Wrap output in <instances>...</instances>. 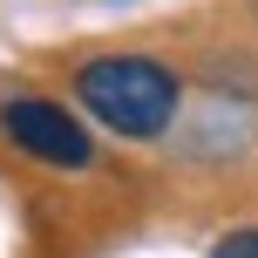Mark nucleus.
<instances>
[{"mask_svg": "<svg viewBox=\"0 0 258 258\" xmlns=\"http://www.w3.org/2000/svg\"><path fill=\"white\" fill-rule=\"evenodd\" d=\"M75 102L89 109L102 129H116L129 143H150L163 136L170 122H177V75H170L163 61H150V54H102V61H89L75 75Z\"/></svg>", "mask_w": 258, "mask_h": 258, "instance_id": "obj_1", "label": "nucleus"}, {"mask_svg": "<svg viewBox=\"0 0 258 258\" xmlns=\"http://www.w3.org/2000/svg\"><path fill=\"white\" fill-rule=\"evenodd\" d=\"M0 129H7L14 150H27L48 170H89L95 163L89 129L68 116L61 102H48V95H14V102H0Z\"/></svg>", "mask_w": 258, "mask_h": 258, "instance_id": "obj_2", "label": "nucleus"}, {"mask_svg": "<svg viewBox=\"0 0 258 258\" xmlns=\"http://www.w3.org/2000/svg\"><path fill=\"white\" fill-rule=\"evenodd\" d=\"M211 258H258V231H231V238H218V251Z\"/></svg>", "mask_w": 258, "mask_h": 258, "instance_id": "obj_3", "label": "nucleus"}]
</instances>
